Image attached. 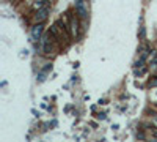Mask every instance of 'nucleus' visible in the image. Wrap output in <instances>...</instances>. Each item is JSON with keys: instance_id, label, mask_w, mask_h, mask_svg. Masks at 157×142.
Listing matches in <instances>:
<instances>
[{"instance_id": "3", "label": "nucleus", "mask_w": 157, "mask_h": 142, "mask_svg": "<svg viewBox=\"0 0 157 142\" xmlns=\"http://www.w3.org/2000/svg\"><path fill=\"white\" fill-rule=\"evenodd\" d=\"M43 30H44V28H43V24L41 22H38V24H36L33 28H32V41H38V40H41V36H43Z\"/></svg>"}, {"instance_id": "4", "label": "nucleus", "mask_w": 157, "mask_h": 142, "mask_svg": "<svg viewBox=\"0 0 157 142\" xmlns=\"http://www.w3.org/2000/svg\"><path fill=\"white\" fill-rule=\"evenodd\" d=\"M49 11H50L49 5H46V6L39 8V9H38V13H36V16H35L36 22H43V21H46V19H47V14H49Z\"/></svg>"}, {"instance_id": "7", "label": "nucleus", "mask_w": 157, "mask_h": 142, "mask_svg": "<svg viewBox=\"0 0 157 142\" xmlns=\"http://www.w3.org/2000/svg\"><path fill=\"white\" fill-rule=\"evenodd\" d=\"M151 85H154V87H155V85H157V79H152V81H151Z\"/></svg>"}, {"instance_id": "8", "label": "nucleus", "mask_w": 157, "mask_h": 142, "mask_svg": "<svg viewBox=\"0 0 157 142\" xmlns=\"http://www.w3.org/2000/svg\"><path fill=\"white\" fill-rule=\"evenodd\" d=\"M152 123H154V125L157 126V117H155V118H152Z\"/></svg>"}, {"instance_id": "2", "label": "nucleus", "mask_w": 157, "mask_h": 142, "mask_svg": "<svg viewBox=\"0 0 157 142\" xmlns=\"http://www.w3.org/2000/svg\"><path fill=\"white\" fill-rule=\"evenodd\" d=\"M69 32H71L72 38L79 36V19H77V16H74V14L69 17Z\"/></svg>"}, {"instance_id": "6", "label": "nucleus", "mask_w": 157, "mask_h": 142, "mask_svg": "<svg viewBox=\"0 0 157 142\" xmlns=\"http://www.w3.org/2000/svg\"><path fill=\"white\" fill-rule=\"evenodd\" d=\"M97 118H102V120H104V118H105V114H99Z\"/></svg>"}, {"instance_id": "5", "label": "nucleus", "mask_w": 157, "mask_h": 142, "mask_svg": "<svg viewBox=\"0 0 157 142\" xmlns=\"http://www.w3.org/2000/svg\"><path fill=\"white\" fill-rule=\"evenodd\" d=\"M50 70H52V65H47L44 70H41V71L38 73V78H36V79H38V82H43V81L46 79V74H47Z\"/></svg>"}, {"instance_id": "1", "label": "nucleus", "mask_w": 157, "mask_h": 142, "mask_svg": "<svg viewBox=\"0 0 157 142\" xmlns=\"http://www.w3.org/2000/svg\"><path fill=\"white\" fill-rule=\"evenodd\" d=\"M76 11L80 19H87L88 17V2L87 0H77L76 2Z\"/></svg>"}]
</instances>
